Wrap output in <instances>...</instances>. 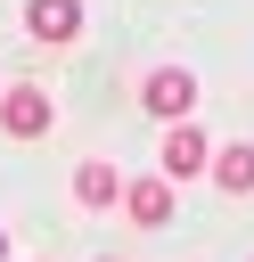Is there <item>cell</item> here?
Wrapping results in <instances>:
<instances>
[{"label": "cell", "instance_id": "8992f818", "mask_svg": "<svg viewBox=\"0 0 254 262\" xmlns=\"http://www.w3.org/2000/svg\"><path fill=\"white\" fill-rule=\"evenodd\" d=\"M74 196H82L90 213H98V205H123V172H115V164H82V172H74Z\"/></svg>", "mask_w": 254, "mask_h": 262}, {"label": "cell", "instance_id": "9c48e42d", "mask_svg": "<svg viewBox=\"0 0 254 262\" xmlns=\"http://www.w3.org/2000/svg\"><path fill=\"white\" fill-rule=\"evenodd\" d=\"M98 262H115V254H98Z\"/></svg>", "mask_w": 254, "mask_h": 262}, {"label": "cell", "instance_id": "7a4b0ae2", "mask_svg": "<svg viewBox=\"0 0 254 262\" xmlns=\"http://www.w3.org/2000/svg\"><path fill=\"white\" fill-rule=\"evenodd\" d=\"M123 213H131L139 229H164V221H172V180H164V172H139V180H123Z\"/></svg>", "mask_w": 254, "mask_h": 262}, {"label": "cell", "instance_id": "5b68a950", "mask_svg": "<svg viewBox=\"0 0 254 262\" xmlns=\"http://www.w3.org/2000/svg\"><path fill=\"white\" fill-rule=\"evenodd\" d=\"M0 123H8L16 139H41V131H49V98H41V90H8V98H0Z\"/></svg>", "mask_w": 254, "mask_h": 262}, {"label": "cell", "instance_id": "ba28073f", "mask_svg": "<svg viewBox=\"0 0 254 262\" xmlns=\"http://www.w3.org/2000/svg\"><path fill=\"white\" fill-rule=\"evenodd\" d=\"M0 262H8V229H0Z\"/></svg>", "mask_w": 254, "mask_h": 262}, {"label": "cell", "instance_id": "277c9868", "mask_svg": "<svg viewBox=\"0 0 254 262\" xmlns=\"http://www.w3.org/2000/svg\"><path fill=\"white\" fill-rule=\"evenodd\" d=\"M205 172V131L197 123H172V139H164V180H197Z\"/></svg>", "mask_w": 254, "mask_h": 262}, {"label": "cell", "instance_id": "6da1fadb", "mask_svg": "<svg viewBox=\"0 0 254 262\" xmlns=\"http://www.w3.org/2000/svg\"><path fill=\"white\" fill-rule=\"evenodd\" d=\"M139 106H147L156 123H188V106H197V74H188V66H156V74L139 82Z\"/></svg>", "mask_w": 254, "mask_h": 262}, {"label": "cell", "instance_id": "52a82bcc", "mask_svg": "<svg viewBox=\"0 0 254 262\" xmlns=\"http://www.w3.org/2000/svg\"><path fill=\"white\" fill-rule=\"evenodd\" d=\"M213 188H229V196L254 188V147H246V139H229V147L213 156Z\"/></svg>", "mask_w": 254, "mask_h": 262}, {"label": "cell", "instance_id": "3957f363", "mask_svg": "<svg viewBox=\"0 0 254 262\" xmlns=\"http://www.w3.org/2000/svg\"><path fill=\"white\" fill-rule=\"evenodd\" d=\"M33 41H82V0H25Z\"/></svg>", "mask_w": 254, "mask_h": 262}]
</instances>
